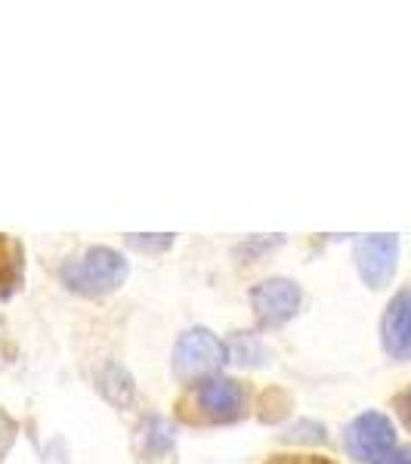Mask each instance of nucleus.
Returning <instances> with one entry per match:
<instances>
[{
	"instance_id": "obj_1",
	"label": "nucleus",
	"mask_w": 411,
	"mask_h": 464,
	"mask_svg": "<svg viewBox=\"0 0 411 464\" xmlns=\"http://www.w3.org/2000/svg\"><path fill=\"white\" fill-rule=\"evenodd\" d=\"M130 276V264L121 251L109 245H93L59 266V282L81 297H106L118 291Z\"/></svg>"
},
{
	"instance_id": "obj_2",
	"label": "nucleus",
	"mask_w": 411,
	"mask_h": 464,
	"mask_svg": "<svg viewBox=\"0 0 411 464\" xmlns=\"http://www.w3.org/2000/svg\"><path fill=\"white\" fill-rule=\"evenodd\" d=\"M189 415L196 421L205 424H233L244 415L248 409V396H244V387L238 384L235 378L229 375H207L192 384L189 391Z\"/></svg>"
},
{
	"instance_id": "obj_3",
	"label": "nucleus",
	"mask_w": 411,
	"mask_h": 464,
	"mask_svg": "<svg viewBox=\"0 0 411 464\" xmlns=\"http://www.w3.org/2000/svg\"><path fill=\"white\" fill-rule=\"evenodd\" d=\"M229 359V347L223 343L211 328L196 325L186 328L183 334L174 343V356H170V365H174V375L183 381H201L207 375H216L220 365Z\"/></svg>"
},
{
	"instance_id": "obj_4",
	"label": "nucleus",
	"mask_w": 411,
	"mask_h": 464,
	"mask_svg": "<svg viewBox=\"0 0 411 464\" xmlns=\"http://www.w3.org/2000/svg\"><path fill=\"white\" fill-rule=\"evenodd\" d=\"M301 304H303V288L294 279H285V276H272V279H263L251 288L253 316H257L263 328L288 325L297 316Z\"/></svg>"
},
{
	"instance_id": "obj_5",
	"label": "nucleus",
	"mask_w": 411,
	"mask_h": 464,
	"mask_svg": "<svg viewBox=\"0 0 411 464\" xmlns=\"http://www.w3.org/2000/svg\"><path fill=\"white\" fill-rule=\"evenodd\" d=\"M347 452L349 459L365 461V464H378L390 449H396V428L384 411H362L349 421L347 433Z\"/></svg>"
},
{
	"instance_id": "obj_6",
	"label": "nucleus",
	"mask_w": 411,
	"mask_h": 464,
	"mask_svg": "<svg viewBox=\"0 0 411 464\" xmlns=\"http://www.w3.org/2000/svg\"><path fill=\"white\" fill-rule=\"evenodd\" d=\"M356 269L368 288L390 285L396 264H399V236L380 232V236H362L353 248Z\"/></svg>"
},
{
	"instance_id": "obj_7",
	"label": "nucleus",
	"mask_w": 411,
	"mask_h": 464,
	"mask_svg": "<svg viewBox=\"0 0 411 464\" xmlns=\"http://www.w3.org/2000/svg\"><path fill=\"white\" fill-rule=\"evenodd\" d=\"M380 343L399 362L411 359V288H402L387 304V313L380 319Z\"/></svg>"
},
{
	"instance_id": "obj_8",
	"label": "nucleus",
	"mask_w": 411,
	"mask_h": 464,
	"mask_svg": "<svg viewBox=\"0 0 411 464\" xmlns=\"http://www.w3.org/2000/svg\"><path fill=\"white\" fill-rule=\"evenodd\" d=\"M96 387H100V393L118 409H127L137 400V381H133V375L121 362H109L106 369L100 372V384Z\"/></svg>"
},
{
	"instance_id": "obj_9",
	"label": "nucleus",
	"mask_w": 411,
	"mask_h": 464,
	"mask_svg": "<svg viewBox=\"0 0 411 464\" xmlns=\"http://www.w3.org/2000/svg\"><path fill=\"white\" fill-rule=\"evenodd\" d=\"M22 273H25V251L16 238L0 236V291L4 297H10L19 288Z\"/></svg>"
},
{
	"instance_id": "obj_10",
	"label": "nucleus",
	"mask_w": 411,
	"mask_h": 464,
	"mask_svg": "<svg viewBox=\"0 0 411 464\" xmlns=\"http://www.w3.org/2000/svg\"><path fill=\"white\" fill-rule=\"evenodd\" d=\"M170 446H174V428L164 418H152L146 424V449L152 455H164L170 452Z\"/></svg>"
},
{
	"instance_id": "obj_11",
	"label": "nucleus",
	"mask_w": 411,
	"mask_h": 464,
	"mask_svg": "<svg viewBox=\"0 0 411 464\" xmlns=\"http://www.w3.org/2000/svg\"><path fill=\"white\" fill-rule=\"evenodd\" d=\"M127 245L137 251H146V254H158V251H167L174 245V236L167 232H152V236H143V232H130L127 236Z\"/></svg>"
},
{
	"instance_id": "obj_12",
	"label": "nucleus",
	"mask_w": 411,
	"mask_h": 464,
	"mask_svg": "<svg viewBox=\"0 0 411 464\" xmlns=\"http://www.w3.org/2000/svg\"><path fill=\"white\" fill-rule=\"evenodd\" d=\"M378 464H411V446H396Z\"/></svg>"
},
{
	"instance_id": "obj_13",
	"label": "nucleus",
	"mask_w": 411,
	"mask_h": 464,
	"mask_svg": "<svg viewBox=\"0 0 411 464\" xmlns=\"http://www.w3.org/2000/svg\"><path fill=\"white\" fill-rule=\"evenodd\" d=\"M266 464H331L322 459H303V455H279V459L266 461Z\"/></svg>"
},
{
	"instance_id": "obj_14",
	"label": "nucleus",
	"mask_w": 411,
	"mask_h": 464,
	"mask_svg": "<svg viewBox=\"0 0 411 464\" xmlns=\"http://www.w3.org/2000/svg\"><path fill=\"white\" fill-rule=\"evenodd\" d=\"M399 411H402V421L411 428V384L406 387V393L399 396Z\"/></svg>"
}]
</instances>
